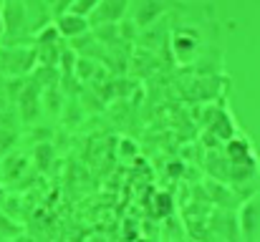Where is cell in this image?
I'll return each mask as SVG.
<instances>
[{
    "label": "cell",
    "instance_id": "1",
    "mask_svg": "<svg viewBox=\"0 0 260 242\" xmlns=\"http://www.w3.org/2000/svg\"><path fill=\"white\" fill-rule=\"evenodd\" d=\"M129 5H132V0H99V5L86 15L88 25L96 28V25H111V23H119V20H124Z\"/></svg>",
    "mask_w": 260,
    "mask_h": 242
},
{
    "label": "cell",
    "instance_id": "6",
    "mask_svg": "<svg viewBox=\"0 0 260 242\" xmlns=\"http://www.w3.org/2000/svg\"><path fill=\"white\" fill-rule=\"evenodd\" d=\"M43 3H46V5H53V3H56V0H43Z\"/></svg>",
    "mask_w": 260,
    "mask_h": 242
},
{
    "label": "cell",
    "instance_id": "4",
    "mask_svg": "<svg viewBox=\"0 0 260 242\" xmlns=\"http://www.w3.org/2000/svg\"><path fill=\"white\" fill-rule=\"evenodd\" d=\"M74 3H76V0H56V3H53V10H56V13H66Z\"/></svg>",
    "mask_w": 260,
    "mask_h": 242
},
{
    "label": "cell",
    "instance_id": "2",
    "mask_svg": "<svg viewBox=\"0 0 260 242\" xmlns=\"http://www.w3.org/2000/svg\"><path fill=\"white\" fill-rule=\"evenodd\" d=\"M56 30L63 38H71L74 41L79 36H86L88 30H91V25H88L86 15H76V13L66 10V13H56Z\"/></svg>",
    "mask_w": 260,
    "mask_h": 242
},
{
    "label": "cell",
    "instance_id": "3",
    "mask_svg": "<svg viewBox=\"0 0 260 242\" xmlns=\"http://www.w3.org/2000/svg\"><path fill=\"white\" fill-rule=\"evenodd\" d=\"M96 5H99V0H76L69 10H71V13H76V15H88Z\"/></svg>",
    "mask_w": 260,
    "mask_h": 242
},
{
    "label": "cell",
    "instance_id": "5",
    "mask_svg": "<svg viewBox=\"0 0 260 242\" xmlns=\"http://www.w3.org/2000/svg\"><path fill=\"white\" fill-rule=\"evenodd\" d=\"M3 199H5V189H3V184H0V204H3Z\"/></svg>",
    "mask_w": 260,
    "mask_h": 242
}]
</instances>
